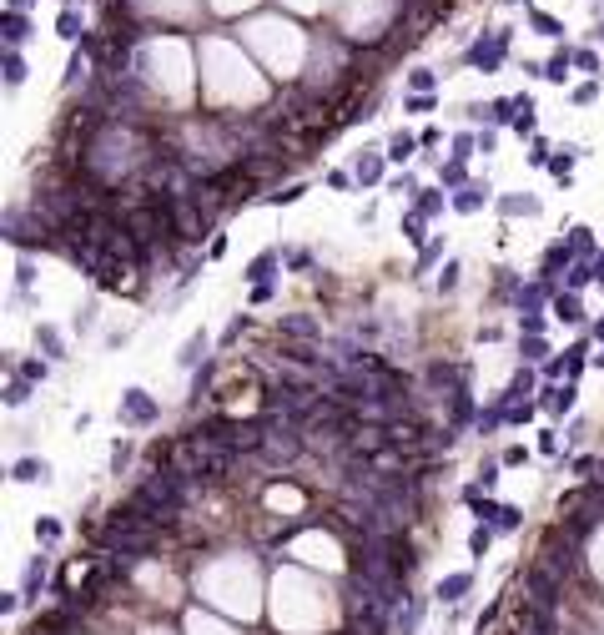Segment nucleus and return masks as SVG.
<instances>
[{"label": "nucleus", "mask_w": 604, "mask_h": 635, "mask_svg": "<svg viewBox=\"0 0 604 635\" xmlns=\"http://www.w3.org/2000/svg\"><path fill=\"white\" fill-rule=\"evenodd\" d=\"M504 56H509V31L499 26V31H488V36H479V40H473V46H468V56H463V61H468V66H473V71H484V76H493V71H499V66H504Z\"/></svg>", "instance_id": "f257e3e1"}, {"label": "nucleus", "mask_w": 604, "mask_h": 635, "mask_svg": "<svg viewBox=\"0 0 604 635\" xmlns=\"http://www.w3.org/2000/svg\"><path fill=\"white\" fill-rule=\"evenodd\" d=\"M157 418V398H151L146 389H126L121 393V423H132V429H141V423Z\"/></svg>", "instance_id": "f03ea898"}, {"label": "nucleus", "mask_w": 604, "mask_h": 635, "mask_svg": "<svg viewBox=\"0 0 604 635\" xmlns=\"http://www.w3.org/2000/svg\"><path fill=\"white\" fill-rule=\"evenodd\" d=\"M569 71H574V51H569V46H559V51L544 61V81H559V86H564Z\"/></svg>", "instance_id": "7ed1b4c3"}, {"label": "nucleus", "mask_w": 604, "mask_h": 635, "mask_svg": "<svg viewBox=\"0 0 604 635\" xmlns=\"http://www.w3.org/2000/svg\"><path fill=\"white\" fill-rule=\"evenodd\" d=\"M15 484H51V464L46 459H20L15 464Z\"/></svg>", "instance_id": "20e7f679"}, {"label": "nucleus", "mask_w": 604, "mask_h": 635, "mask_svg": "<svg viewBox=\"0 0 604 635\" xmlns=\"http://www.w3.org/2000/svg\"><path fill=\"white\" fill-rule=\"evenodd\" d=\"M574 404H579V389H574V384H564V389H544V409H549V414H569Z\"/></svg>", "instance_id": "39448f33"}, {"label": "nucleus", "mask_w": 604, "mask_h": 635, "mask_svg": "<svg viewBox=\"0 0 604 635\" xmlns=\"http://www.w3.org/2000/svg\"><path fill=\"white\" fill-rule=\"evenodd\" d=\"M0 31H6V46H10V51L31 36V26H26V15H20V10H6V15H0Z\"/></svg>", "instance_id": "423d86ee"}, {"label": "nucleus", "mask_w": 604, "mask_h": 635, "mask_svg": "<svg viewBox=\"0 0 604 635\" xmlns=\"http://www.w3.org/2000/svg\"><path fill=\"white\" fill-rule=\"evenodd\" d=\"M277 262H283V252H277V247H267L262 258H252V262H247V278H252V283H267Z\"/></svg>", "instance_id": "0eeeda50"}, {"label": "nucleus", "mask_w": 604, "mask_h": 635, "mask_svg": "<svg viewBox=\"0 0 604 635\" xmlns=\"http://www.w3.org/2000/svg\"><path fill=\"white\" fill-rule=\"evenodd\" d=\"M484 202H488V182H484V187H479V182H473V187H459V197H453V207H459V212H479Z\"/></svg>", "instance_id": "6e6552de"}, {"label": "nucleus", "mask_w": 604, "mask_h": 635, "mask_svg": "<svg viewBox=\"0 0 604 635\" xmlns=\"http://www.w3.org/2000/svg\"><path fill=\"white\" fill-rule=\"evenodd\" d=\"M262 449H267L272 459H292V454H297V434L277 429V434H267V444H262Z\"/></svg>", "instance_id": "1a4fd4ad"}, {"label": "nucleus", "mask_w": 604, "mask_h": 635, "mask_svg": "<svg viewBox=\"0 0 604 635\" xmlns=\"http://www.w3.org/2000/svg\"><path fill=\"white\" fill-rule=\"evenodd\" d=\"M35 343H40V353H46V358H66V338H61L56 328H46V323L35 328Z\"/></svg>", "instance_id": "9d476101"}, {"label": "nucleus", "mask_w": 604, "mask_h": 635, "mask_svg": "<svg viewBox=\"0 0 604 635\" xmlns=\"http://www.w3.org/2000/svg\"><path fill=\"white\" fill-rule=\"evenodd\" d=\"M554 318H564V323H579V318H585L574 292H554Z\"/></svg>", "instance_id": "9b49d317"}, {"label": "nucleus", "mask_w": 604, "mask_h": 635, "mask_svg": "<svg viewBox=\"0 0 604 635\" xmlns=\"http://www.w3.org/2000/svg\"><path fill=\"white\" fill-rule=\"evenodd\" d=\"M413 146H418V136H408V132L388 136V162H408V157H413Z\"/></svg>", "instance_id": "f8f14e48"}, {"label": "nucleus", "mask_w": 604, "mask_h": 635, "mask_svg": "<svg viewBox=\"0 0 604 635\" xmlns=\"http://www.w3.org/2000/svg\"><path fill=\"white\" fill-rule=\"evenodd\" d=\"M207 343H212L207 333H191V338H186V348H182V368H197V358L207 353Z\"/></svg>", "instance_id": "ddd939ff"}, {"label": "nucleus", "mask_w": 604, "mask_h": 635, "mask_svg": "<svg viewBox=\"0 0 604 635\" xmlns=\"http://www.w3.org/2000/svg\"><path fill=\"white\" fill-rule=\"evenodd\" d=\"M56 31H61V40H81V36H86V31H81V15H76L71 6H66V10H61V20H56Z\"/></svg>", "instance_id": "4468645a"}, {"label": "nucleus", "mask_w": 604, "mask_h": 635, "mask_svg": "<svg viewBox=\"0 0 604 635\" xmlns=\"http://www.w3.org/2000/svg\"><path fill=\"white\" fill-rule=\"evenodd\" d=\"M468 585H473V575H448V580L438 585V595H443V600H463Z\"/></svg>", "instance_id": "2eb2a0df"}, {"label": "nucleus", "mask_w": 604, "mask_h": 635, "mask_svg": "<svg viewBox=\"0 0 604 635\" xmlns=\"http://www.w3.org/2000/svg\"><path fill=\"white\" fill-rule=\"evenodd\" d=\"M499 212H509V217H519V212H524V217H534V212H539V197H504Z\"/></svg>", "instance_id": "dca6fc26"}, {"label": "nucleus", "mask_w": 604, "mask_h": 635, "mask_svg": "<svg viewBox=\"0 0 604 635\" xmlns=\"http://www.w3.org/2000/svg\"><path fill=\"white\" fill-rule=\"evenodd\" d=\"M574 157H579V152H574V146H559V152L549 157V172H554L559 182H564V177H569V166H574Z\"/></svg>", "instance_id": "f3484780"}, {"label": "nucleus", "mask_w": 604, "mask_h": 635, "mask_svg": "<svg viewBox=\"0 0 604 635\" xmlns=\"http://www.w3.org/2000/svg\"><path fill=\"white\" fill-rule=\"evenodd\" d=\"M488 544H493V529H488V524H479V529L468 535V555H473V560H484V555H488Z\"/></svg>", "instance_id": "a211bd4d"}, {"label": "nucleus", "mask_w": 604, "mask_h": 635, "mask_svg": "<svg viewBox=\"0 0 604 635\" xmlns=\"http://www.w3.org/2000/svg\"><path fill=\"white\" fill-rule=\"evenodd\" d=\"M434 81H438L434 71L418 66V71H408V91H413V96H428V91H434Z\"/></svg>", "instance_id": "6ab92c4d"}, {"label": "nucleus", "mask_w": 604, "mask_h": 635, "mask_svg": "<svg viewBox=\"0 0 604 635\" xmlns=\"http://www.w3.org/2000/svg\"><path fill=\"white\" fill-rule=\"evenodd\" d=\"M358 182H383V157H358Z\"/></svg>", "instance_id": "aec40b11"}, {"label": "nucleus", "mask_w": 604, "mask_h": 635, "mask_svg": "<svg viewBox=\"0 0 604 635\" xmlns=\"http://www.w3.org/2000/svg\"><path fill=\"white\" fill-rule=\"evenodd\" d=\"M423 222H428V217H423L418 207H413V212L403 217V237H408V242H418V247H423Z\"/></svg>", "instance_id": "412c9836"}, {"label": "nucleus", "mask_w": 604, "mask_h": 635, "mask_svg": "<svg viewBox=\"0 0 604 635\" xmlns=\"http://www.w3.org/2000/svg\"><path fill=\"white\" fill-rule=\"evenodd\" d=\"M529 26H534L539 36H554V40H559V36H564V26H559V20H554V15H544V10H534V15H529Z\"/></svg>", "instance_id": "4be33fe9"}, {"label": "nucleus", "mask_w": 604, "mask_h": 635, "mask_svg": "<svg viewBox=\"0 0 604 635\" xmlns=\"http://www.w3.org/2000/svg\"><path fill=\"white\" fill-rule=\"evenodd\" d=\"M26 81V61H20V51H6V86H20Z\"/></svg>", "instance_id": "5701e85b"}, {"label": "nucleus", "mask_w": 604, "mask_h": 635, "mask_svg": "<svg viewBox=\"0 0 604 635\" xmlns=\"http://www.w3.org/2000/svg\"><path fill=\"white\" fill-rule=\"evenodd\" d=\"M585 283H599V278H594V262H574V267H569V292H579Z\"/></svg>", "instance_id": "b1692460"}, {"label": "nucleus", "mask_w": 604, "mask_h": 635, "mask_svg": "<svg viewBox=\"0 0 604 635\" xmlns=\"http://www.w3.org/2000/svg\"><path fill=\"white\" fill-rule=\"evenodd\" d=\"M283 333H292V338H312V333H317V323L297 313V318H283Z\"/></svg>", "instance_id": "393cba45"}, {"label": "nucleus", "mask_w": 604, "mask_h": 635, "mask_svg": "<svg viewBox=\"0 0 604 635\" xmlns=\"http://www.w3.org/2000/svg\"><path fill=\"white\" fill-rule=\"evenodd\" d=\"M20 373H26V384H46L51 363H46V358H26V363H20Z\"/></svg>", "instance_id": "a878e982"}, {"label": "nucleus", "mask_w": 604, "mask_h": 635, "mask_svg": "<svg viewBox=\"0 0 604 635\" xmlns=\"http://www.w3.org/2000/svg\"><path fill=\"white\" fill-rule=\"evenodd\" d=\"M6 404H10V409H26V404H31V384H26V378H15V384L6 389Z\"/></svg>", "instance_id": "bb28decb"}, {"label": "nucleus", "mask_w": 604, "mask_h": 635, "mask_svg": "<svg viewBox=\"0 0 604 635\" xmlns=\"http://www.w3.org/2000/svg\"><path fill=\"white\" fill-rule=\"evenodd\" d=\"M519 353H524V363H539V358L549 353V343L544 338H519Z\"/></svg>", "instance_id": "cd10ccee"}, {"label": "nucleus", "mask_w": 604, "mask_h": 635, "mask_svg": "<svg viewBox=\"0 0 604 635\" xmlns=\"http://www.w3.org/2000/svg\"><path fill=\"white\" fill-rule=\"evenodd\" d=\"M438 182L443 187H463V157H453L448 166H438Z\"/></svg>", "instance_id": "c85d7f7f"}, {"label": "nucleus", "mask_w": 604, "mask_h": 635, "mask_svg": "<svg viewBox=\"0 0 604 635\" xmlns=\"http://www.w3.org/2000/svg\"><path fill=\"white\" fill-rule=\"evenodd\" d=\"M418 212H423V217H438V212H443V187H438V192H423V197H418Z\"/></svg>", "instance_id": "c756f323"}, {"label": "nucleus", "mask_w": 604, "mask_h": 635, "mask_svg": "<svg viewBox=\"0 0 604 635\" xmlns=\"http://www.w3.org/2000/svg\"><path fill=\"white\" fill-rule=\"evenodd\" d=\"M81 76H86V51L76 46V51H71V66H66V86H76Z\"/></svg>", "instance_id": "7c9ffc66"}, {"label": "nucleus", "mask_w": 604, "mask_h": 635, "mask_svg": "<svg viewBox=\"0 0 604 635\" xmlns=\"http://www.w3.org/2000/svg\"><path fill=\"white\" fill-rule=\"evenodd\" d=\"M438 258H443V242H423V252H418V272H423V267H434Z\"/></svg>", "instance_id": "2f4dec72"}, {"label": "nucleus", "mask_w": 604, "mask_h": 635, "mask_svg": "<svg viewBox=\"0 0 604 635\" xmlns=\"http://www.w3.org/2000/svg\"><path fill=\"white\" fill-rule=\"evenodd\" d=\"M302 192H308V187H283V192H272L267 202H272V207H292V202H297Z\"/></svg>", "instance_id": "473e14b6"}, {"label": "nucleus", "mask_w": 604, "mask_h": 635, "mask_svg": "<svg viewBox=\"0 0 604 635\" xmlns=\"http://www.w3.org/2000/svg\"><path fill=\"white\" fill-rule=\"evenodd\" d=\"M459 272H463L459 262H443V272H438V288H443V292H453V288H459Z\"/></svg>", "instance_id": "72a5a7b5"}, {"label": "nucleus", "mask_w": 604, "mask_h": 635, "mask_svg": "<svg viewBox=\"0 0 604 635\" xmlns=\"http://www.w3.org/2000/svg\"><path fill=\"white\" fill-rule=\"evenodd\" d=\"M574 66L589 71V76H599V56H594V51H574Z\"/></svg>", "instance_id": "f704fd0d"}, {"label": "nucleus", "mask_w": 604, "mask_h": 635, "mask_svg": "<svg viewBox=\"0 0 604 635\" xmlns=\"http://www.w3.org/2000/svg\"><path fill=\"white\" fill-rule=\"evenodd\" d=\"M126 459H132V444H126V439H116V449H111V469H116V474L126 469Z\"/></svg>", "instance_id": "c9c22d12"}, {"label": "nucleus", "mask_w": 604, "mask_h": 635, "mask_svg": "<svg viewBox=\"0 0 604 635\" xmlns=\"http://www.w3.org/2000/svg\"><path fill=\"white\" fill-rule=\"evenodd\" d=\"M40 580H46V555H40V560H31V570H26V590H35Z\"/></svg>", "instance_id": "e433bc0d"}, {"label": "nucleus", "mask_w": 604, "mask_h": 635, "mask_svg": "<svg viewBox=\"0 0 604 635\" xmlns=\"http://www.w3.org/2000/svg\"><path fill=\"white\" fill-rule=\"evenodd\" d=\"M599 96V81H585V86H574V106H589Z\"/></svg>", "instance_id": "4c0bfd02"}, {"label": "nucleus", "mask_w": 604, "mask_h": 635, "mask_svg": "<svg viewBox=\"0 0 604 635\" xmlns=\"http://www.w3.org/2000/svg\"><path fill=\"white\" fill-rule=\"evenodd\" d=\"M529 162H534V166H549V141H544V136L529 146Z\"/></svg>", "instance_id": "58836bf2"}, {"label": "nucleus", "mask_w": 604, "mask_h": 635, "mask_svg": "<svg viewBox=\"0 0 604 635\" xmlns=\"http://www.w3.org/2000/svg\"><path fill=\"white\" fill-rule=\"evenodd\" d=\"M569 247H574V252H589V247H594V237H589V227H574V237H569Z\"/></svg>", "instance_id": "ea45409f"}, {"label": "nucleus", "mask_w": 604, "mask_h": 635, "mask_svg": "<svg viewBox=\"0 0 604 635\" xmlns=\"http://www.w3.org/2000/svg\"><path fill=\"white\" fill-rule=\"evenodd\" d=\"M519 519H524V515L514 510V504H504V510H499V529H519Z\"/></svg>", "instance_id": "a19ab883"}, {"label": "nucleus", "mask_w": 604, "mask_h": 635, "mask_svg": "<svg viewBox=\"0 0 604 635\" xmlns=\"http://www.w3.org/2000/svg\"><path fill=\"white\" fill-rule=\"evenodd\" d=\"M56 535H61L56 519H35V540H56Z\"/></svg>", "instance_id": "79ce46f5"}, {"label": "nucleus", "mask_w": 604, "mask_h": 635, "mask_svg": "<svg viewBox=\"0 0 604 635\" xmlns=\"http://www.w3.org/2000/svg\"><path fill=\"white\" fill-rule=\"evenodd\" d=\"M403 106H408V111H434V91H428V96H408Z\"/></svg>", "instance_id": "37998d69"}, {"label": "nucleus", "mask_w": 604, "mask_h": 635, "mask_svg": "<svg viewBox=\"0 0 604 635\" xmlns=\"http://www.w3.org/2000/svg\"><path fill=\"white\" fill-rule=\"evenodd\" d=\"M524 459H529V449H524V444H514V449L504 454V464H524Z\"/></svg>", "instance_id": "c03bdc74"}, {"label": "nucleus", "mask_w": 604, "mask_h": 635, "mask_svg": "<svg viewBox=\"0 0 604 635\" xmlns=\"http://www.w3.org/2000/svg\"><path fill=\"white\" fill-rule=\"evenodd\" d=\"M26 6H31V0H6V10H20V15H26Z\"/></svg>", "instance_id": "a18cd8bd"}, {"label": "nucleus", "mask_w": 604, "mask_h": 635, "mask_svg": "<svg viewBox=\"0 0 604 635\" xmlns=\"http://www.w3.org/2000/svg\"><path fill=\"white\" fill-rule=\"evenodd\" d=\"M594 278H599V283H604V258H594Z\"/></svg>", "instance_id": "49530a36"}, {"label": "nucleus", "mask_w": 604, "mask_h": 635, "mask_svg": "<svg viewBox=\"0 0 604 635\" xmlns=\"http://www.w3.org/2000/svg\"><path fill=\"white\" fill-rule=\"evenodd\" d=\"M594 368H604V353H594Z\"/></svg>", "instance_id": "de8ad7c7"}, {"label": "nucleus", "mask_w": 604, "mask_h": 635, "mask_svg": "<svg viewBox=\"0 0 604 635\" xmlns=\"http://www.w3.org/2000/svg\"><path fill=\"white\" fill-rule=\"evenodd\" d=\"M514 6H529V0H514Z\"/></svg>", "instance_id": "09e8293b"}]
</instances>
